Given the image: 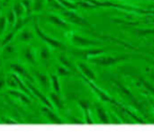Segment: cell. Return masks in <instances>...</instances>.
Segmentation results:
<instances>
[{
  "label": "cell",
  "mask_w": 154,
  "mask_h": 135,
  "mask_svg": "<svg viewBox=\"0 0 154 135\" xmlns=\"http://www.w3.org/2000/svg\"><path fill=\"white\" fill-rule=\"evenodd\" d=\"M6 26H8V22H6V18L4 16L0 17V36L3 34V32L5 30Z\"/></svg>",
  "instance_id": "1f68e13d"
},
{
  "label": "cell",
  "mask_w": 154,
  "mask_h": 135,
  "mask_svg": "<svg viewBox=\"0 0 154 135\" xmlns=\"http://www.w3.org/2000/svg\"><path fill=\"white\" fill-rule=\"evenodd\" d=\"M39 58L41 59L44 62H47V61L51 59V51L48 49L47 46H42L39 49Z\"/></svg>",
  "instance_id": "4316f807"
},
{
  "label": "cell",
  "mask_w": 154,
  "mask_h": 135,
  "mask_svg": "<svg viewBox=\"0 0 154 135\" xmlns=\"http://www.w3.org/2000/svg\"><path fill=\"white\" fill-rule=\"evenodd\" d=\"M60 4L65 8V10H70V11H77L79 8V6L77 5V3L73 1H69V0H57Z\"/></svg>",
  "instance_id": "d4e9b609"
},
{
  "label": "cell",
  "mask_w": 154,
  "mask_h": 135,
  "mask_svg": "<svg viewBox=\"0 0 154 135\" xmlns=\"http://www.w3.org/2000/svg\"><path fill=\"white\" fill-rule=\"evenodd\" d=\"M31 18H32V16H26V15L23 17H20V18H17L16 22H15V24L12 29H14L15 32H19V30L22 29L23 27H25V25L29 22Z\"/></svg>",
  "instance_id": "ffe728a7"
},
{
  "label": "cell",
  "mask_w": 154,
  "mask_h": 135,
  "mask_svg": "<svg viewBox=\"0 0 154 135\" xmlns=\"http://www.w3.org/2000/svg\"><path fill=\"white\" fill-rule=\"evenodd\" d=\"M77 103L84 112V123L89 124V125H91V124L94 123L93 119L91 118V115H90V112H89V110H90L89 102L85 101V100H78Z\"/></svg>",
  "instance_id": "9a60e30c"
},
{
  "label": "cell",
  "mask_w": 154,
  "mask_h": 135,
  "mask_svg": "<svg viewBox=\"0 0 154 135\" xmlns=\"http://www.w3.org/2000/svg\"><path fill=\"white\" fill-rule=\"evenodd\" d=\"M60 13H61L63 18L68 23H71V24H75V25H77V26L83 27V28H87V29H89V30L93 29L92 25L90 24L86 19H84L82 16L78 15L75 11L63 10L62 12H60Z\"/></svg>",
  "instance_id": "277c9868"
},
{
  "label": "cell",
  "mask_w": 154,
  "mask_h": 135,
  "mask_svg": "<svg viewBox=\"0 0 154 135\" xmlns=\"http://www.w3.org/2000/svg\"><path fill=\"white\" fill-rule=\"evenodd\" d=\"M6 22H8V25H10L11 28H13V26H14L15 22H16V15H15V13L13 12V10L8 11V15H6Z\"/></svg>",
  "instance_id": "f546056e"
},
{
  "label": "cell",
  "mask_w": 154,
  "mask_h": 135,
  "mask_svg": "<svg viewBox=\"0 0 154 135\" xmlns=\"http://www.w3.org/2000/svg\"><path fill=\"white\" fill-rule=\"evenodd\" d=\"M49 81H51V87L53 88L54 92L58 93V94H61V84H60L59 77L57 75H53L51 73L49 75Z\"/></svg>",
  "instance_id": "7402d4cb"
},
{
  "label": "cell",
  "mask_w": 154,
  "mask_h": 135,
  "mask_svg": "<svg viewBox=\"0 0 154 135\" xmlns=\"http://www.w3.org/2000/svg\"><path fill=\"white\" fill-rule=\"evenodd\" d=\"M17 39H18L19 42L22 43H29L31 41L34 39V34L27 28L23 27L22 29L19 30V35L17 36Z\"/></svg>",
  "instance_id": "ac0fdd59"
},
{
  "label": "cell",
  "mask_w": 154,
  "mask_h": 135,
  "mask_svg": "<svg viewBox=\"0 0 154 135\" xmlns=\"http://www.w3.org/2000/svg\"><path fill=\"white\" fill-rule=\"evenodd\" d=\"M107 53L106 48H89V49H77V51H72L71 54L77 58L81 59V60H88L91 57L99 56V54H104Z\"/></svg>",
  "instance_id": "52a82bcc"
},
{
  "label": "cell",
  "mask_w": 154,
  "mask_h": 135,
  "mask_svg": "<svg viewBox=\"0 0 154 135\" xmlns=\"http://www.w3.org/2000/svg\"><path fill=\"white\" fill-rule=\"evenodd\" d=\"M45 2H46V5H48L49 8H51L53 10L58 11V12H62L63 10H65L57 0H45Z\"/></svg>",
  "instance_id": "83f0119b"
},
{
  "label": "cell",
  "mask_w": 154,
  "mask_h": 135,
  "mask_svg": "<svg viewBox=\"0 0 154 135\" xmlns=\"http://www.w3.org/2000/svg\"><path fill=\"white\" fill-rule=\"evenodd\" d=\"M8 94L10 95V97H14V99L18 100L19 102H21V103L24 104V105H31V103H32V100H31L32 97H29L26 93L18 90V89H10Z\"/></svg>",
  "instance_id": "5bb4252c"
},
{
  "label": "cell",
  "mask_w": 154,
  "mask_h": 135,
  "mask_svg": "<svg viewBox=\"0 0 154 135\" xmlns=\"http://www.w3.org/2000/svg\"><path fill=\"white\" fill-rule=\"evenodd\" d=\"M5 86V79L3 77H0V90Z\"/></svg>",
  "instance_id": "d6a6232c"
},
{
  "label": "cell",
  "mask_w": 154,
  "mask_h": 135,
  "mask_svg": "<svg viewBox=\"0 0 154 135\" xmlns=\"http://www.w3.org/2000/svg\"><path fill=\"white\" fill-rule=\"evenodd\" d=\"M35 34L38 36L39 39L43 41L44 43H46L49 47L54 49H59V51H66V46L61 42V41L57 40L55 38H51V37L47 36L44 32L39 26V23H38V20L35 19Z\"/></svg>",
  "instance_id": "3957f363"
},
{
  "label": "cell",
  "mask_w": 154,
  "mask_h": 135,
  "mask_svg": "<svg viewBox=\"0 0 154 135\" xmlns=\"http://www.w3.org/2000/svg\"><path fill=\"white\" fill-rule=\"evenodd\" d=\"M46 20L48 22H51L53 25H55L56 27L58 28H61V29L64 30H70V25L68 24L66 20L64 18H61V17L57 16V15H54V14H49L46 15Z\"/></svg>",
  "instance_id": "8fae6325"
},
{
  "label": "cell",
  "mask_w": 154,
  "mask_h": 135,
  "mask_svg": "<svg viewBox=\"0 0 154 135\" xmlns=\"http://www.w3.org/2000/svg\"><path fill=\"white\" fill-rule=\"evenodd\" d=\"M94 109H95V112H97V118H99L100 123L101 124H110L111 123L108 113L106 112V110L102 107L100 104H94Z\"/></svg>",
  "instance_id": "e0dca14e"
},
{
  "label": "cell",
  "mask_w": 154,
  "mask_h": 135,
  "mask_svg": "<svg viewBox=\"0 0 154 135\" xmlns=\"http://www.w3.org/2000/svg\"><path fill=\"white\" fill-rule=\"evenodd\" d=\"M13 12L15 13V15H16L17 18H20V17H23L25 16V8L24 6L22 5V3H21L20 0H17V1L14 2V4H13Z\"/></svg>",
  "instance_id": "603a6c76"
},
{
  "label": "cell",
  "mask_w": 154,
  "mask_h": 135,
  "mask_svg": "<svg viewBox=\"0 0 154 135\" xmlns=\"http://www.w3.org/2000/svg\"><path fill=\"white\" fill-rule=\"evenodd\" d=\"M22 5L25 8V14L26 16H32V0H20Z\"/></svg>",
  "instance_id": "4dcf8cb0"
},
{
  "label": "cell",
  "mask_w": 154,
  "mask_h": 135,
  "mask_svg": "<svg viewBox=\"0 0 154 135\" xmlns=\"http://www.w3.org/2000/svg\"><path fill=\"white\" fill-rule=\"evenodd\" d=\"M67 40L70 42L71 45L75 47H80V48H87V47H94V46H101L103 43L99 40H91L86 37L80 36V35L75 34L73 32H69L67 30L66 34Z\"/></svg>",
  "instance_id": "7a4b0ae2"
},
{
  "label": "cell",
  "mask_w": 154,
  "mask_h": 135,
  "mask_svg": "<svg viewBox=\"0 0 154 135\" xmlns=\"http://www.w3.org/2000/svg\"><path fill=\"white\" fill-rule=\"evenodd\" d=\"M69 1H75V0H69Z\"/></svg>",
  "instance_id": "d590c367"
},
{
  "label": "cell",
  "mask_w": 154,
  "mask_h": 135,
  "mask_svg": "<svg viewBox=\"0 0 154 135\" xmlns=\"http://www.w3.org/2000/svg\"><path fill=\"white\" fill-rule=\"evenodd\" d=\"M56 70H57V73H56V75H57L59 78H61V77H72V75H75V73H72L69 69H67L66 67L62 66V65L61 66L56 67Z\"/></svg>",
  "instance_id": "484cf974"
},
{
  "label": "cell",
  "mask_w": 154,
  "mask_h": 135,
  "mask_svg": "<svg viewBox=\"0 0 154 135\" xmlns=\"http://www.w3.org/2000/svg\"><path fill=\"white\" fill-rule=\"evenodd\" d=\"M46 4L45 0H32V13L40 14L44 10V6Z\"/></svg>",
  "instance_id": "cb8c5ba5"
},
{
  "label": "cell",
  "mask_w": 154,
  "mask_h": 135,
  "mask_svg": "<svg viewBox=\"0 0 154 135\" xmlns=\"http://www.w3.org/2000/svg\"><path fill=\"white\" fill-rule=\"evenodd\" d=\"M0 47H1V41H0Z\"/></svg>",
  "instance_id": "8d00e7d4"
},
{
  "label": "cell",
  "mask_w": 154,
  "mask_h": 135,
  "mask_svg": "<svg viewBox=\"0 0 154 135\" xmlns=\"http://www.w3.org/2000/svg\"><path fill=\"white\" fill-rule=\"evenodd\" d=\"M59 62L61 63L62 66L66 67V68L69 69L72 73H75H75H79V71L77 70V67L71 63L70 60H68V58H67L66 56H64V54H60L59 56Z\"/></svg>",
  "instance_id": "d6986e66"
},
{
  "label": "cell",
  "mask_w": 154,
  "mask_h": 135,
  "mask_svg": "<svg viewBox=\"0 0 154 135\" xmlns=\"http://www.w3.org/2000/svg\"><path fill=\"white\" fill-rule=\"evenodd\" d=\"M113 83L116 84V88H118V90L120 91L121 93L123 94V97H125L126 100H127L128 102H129L130 104H131L132 106H133L134 108H136L137 110H140V112L142 113V114L145 115V110L144 108H143V106L140 104V102L137 101V100L135 99V97H134L133 94L131 93V91H129V89L126 88L125 86L122 84L121 82L119 81H113Z\"/></svg>",
  "instance_id": "5b68a950"
},
{
  "label": "cell",
  "mask_w": 154,
  "mask_h": 135,
  "mask_svg": "<svg viewBox=\"0 0 154 135\" xmlns=\"http://www.w3.org/2000/svg\"><path fill=\"white\" fill-rule=\"evenodd\" d=\"M48 99L54 108H57L58 110H64L65 109V102L62 99L61 94H58L56 92H51L48 94Z\"/></svg>",
  "instance_id": "2e32d148"
},
{
  "label": "cell",
  "mask_w": 154,
  "mask_h": 135,
  "mask_svg": "<svg viewBox=\"0 0 154 135\" xmlns=\"http://www.w3.org/2000/svg\"><path fill=\"white\" fill-rule=\"evenodd\" d=\"M148 1H154V0H148Z\"/></svg>",
  "instance_id": "74e56055"
},
{
  "label": "cell",
  "mask_w": 154,
  "mask_h": 135,
  "mask_svg": "<svg viewBox=\"0 0 154 135\" xmlns=\"http://www.w3.org/2000/svg\"><path fill=\"white\" fill-rule=\"evenodd\" d=\"M10 68H11V70H12V72L18 75L19 77H21L23 80H25V81H29L32 83L34 82L32 75L26 70V68H24V66H22V65L18 64V63H12V64L10 65Z\"/></svg>",
  "instance_id": "30bf717a"
},
{
  "label": "cell",
  "mask_w": 154,
  "mask_h": 135,
  "mask_svg": "<svg viewBox=\"0 0 154 135\" xmlns=\"http://www.w3.org/2000/svg\"><path fill=\"white\" fill-rule=\"evenodd\" d=\"M4 124H17L16 121H13V119H10V118H6L3 121Z\"/></svg>",
  "instance_id": "836d02e7"
},
{
  "label": "cell",
  "mask_w": 154,
  "mask_h": 135,
  "mask_svg": "<svg viewBox=\"0 0 154 135\" xmlns=\"http://www.w3.org/2000/svg\"><path fill=\"white\" fill-rule=\"evenodd\" d=\"M11 1H12V0H2V5H4V6H5V5H8V3H10V2Z\"/></svg>",
  "instance_id": "e575fe53"
},
{
  "label": "cell",
  "mask_w": 154,
  "mask_h": 135,
  "mask_svg": "<svg viewBox=\"0 0 154 135\" xmlns=\"http://www.w3.org/2000/svg\"><path fill=\"white\" fill-rule=\"evenodd\" d=\"M41 112H42V114L44 115V117L47 119L48 123L54 124V125H62V124L65 123L61 117L53 110V108H49L47 106L43 105V107L41 108Z\"/></svg>",
  "instance_id": "9c48e42d"
},
{
  "label": "cell",
  "mask_w": 154,
  "mask_h": 135,
  "mask_svg": "<svg viewBox=\"0 0 154 135\" xmlns=\"http://www.w3.org/2000/svg\"><path fill=\"white\" fill-rule=\"evenodd\" d=\"M140 58L143 60H148L145 57L143 56H136V54H123V56H116V57H111V56H103V54H99V56L91 57V58L88 59V62L91 63V64L97 65V66L101 67H110L116 65L121 62H124L126 60H129V59H136ZM149 61V60H148Z\"/></svg>",
  "instance_id": "6da1fadb"
},
{
  "label": "cell",
  "mask_w": 154,
  "mask_h": 135,
  "mask_svg": "<svg viewBox=\"0 0 154 135\" xmlns=\"http://www.w3.org/2000/svg\"><path fill=\"white\" fill-rule=\"evenodd\" d=\"M80 77L83 79V81L86 83V84L88 85V86L91 88V90L93 91V92L97 94V97H99V100H101L102 102H105V103H109V104H112V105H116V103L118 102L116 101L114 99H112L111 97H110L109 94H107V93L105 92V91H103L101 88H99V87L97 86V85L94 84V82H92V81H90V80H88V79H86L85 77H83V75H79Z\"/></svg>",
  "instance_id": "8992f818"
},
{
  "label": "cell",
  "mask_w": 154,
  "mask_h": 135,
  "mask_svg": "<svg viewBox=\"0 0 154 135\" xmlns=\"http://www.w3.org/2000/svg\"><path fill=\"white\" fill-rule=\"evenodd\" d=\"M32 73L35 78H36L37 82L40 84V86L44 89L45 91H48L51 88V81H49V77H47L45 73L41 72V71L37 70V69H32Z\"/></svg>",
  "instance_id": "4fadbf2b"
},
{
  "label": "cell",
  "mask_w": 154,
  "mask_h": 135,
  "mask_svg": "<svg viewBox=\"0 0 154 135\" xmlns=\"http://www.w3.org/2000/svg\"><path fill=\"white\" fill-rule=\"evenodd\" d=\"M77 66H78V69H79V73H78V75H83L86 79L90 80V81H92V82L97 81V77H95L94 71H93L86 63L80 61V62H78Z\"/></svg>",
  "instance_id": "7c38bea8"
},
{
  "label": "cell",
  "mask_w": 154,
  "mask_h": 135,
  "mask_svg": "<svg viewBox=\"0 0 154 135\" xmlns=\"http://www.w3.org/2000/svg\"><path fill=\"white\" fill-rule=\"evenodd\" d=\"M25 84L27 85V87H29V91L32 92V97H36L37 100H39V101L41 102V103L43 104L44 106H47V107L49 108H54L53 105H51V101H49V99L46 97V95L44 94V93L42 92V91H40L38 88H37L35 85L32 84V82L29 81H25Z\"/></svg>",
  "instance_id": "ba28073f"
},
{
  "label": "cell",
  "mask_w": 154,
  "mask_h": 135,
  "mask_svg": "<svg viewBox=\"0 0 154 135\" xmlns=\"http://www.w3.org/2000/svg\"><path fill=\"white\" fill-rule=\"evenodd\" d=\"M23 57H24L25 61L31 65H36L37 60H36V54L34 53V49L31 46H27L23 51Z\"/></svg>",
  "instance_id": "44dd1931"
},
{
  "label": "cell",
  "mask_w": 154,
  "mask_h": 135,
  "mask_svg": "<svg viewBox=\"0 0 154 135\" xmlns=\"http://www.w3.org/2000/svg\"><path fill=\"white\" fill-rule=\"evenodd\" d=\"M15 36H16V32L14 29H12L5 37L3 38V40L1 41V47H3L4 45L8 44V43H12V41L14 40Z\"/></svg>",
  "instance_id": "f1b7e54d"
}]
</instances>
